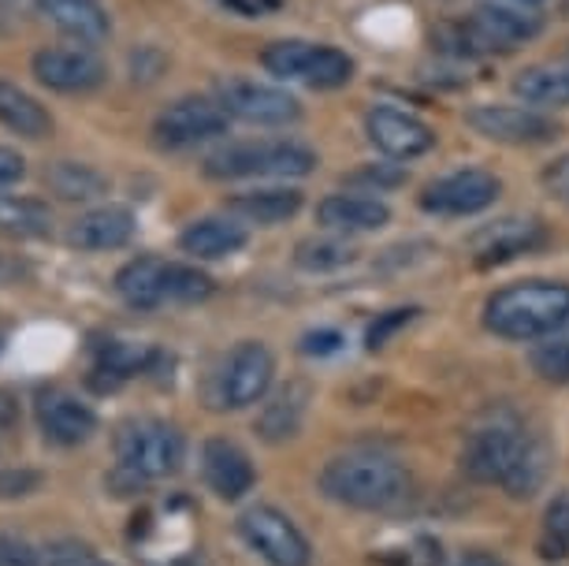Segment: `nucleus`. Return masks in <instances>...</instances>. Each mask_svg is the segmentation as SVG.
I'll list each match as a JSON object with an SVG mask.
<instances>
[{"label":"nucleus","mask_w":569,"mask_h":566,"mask_svg":"<svg viewBox=\"0 0 569 566\" xmlns=\"http://www.w3.org/2000/svg\"><path fill=\"white\" fill-rule=\"evenodd\" d=\"M461 463L469 477L502 485L518 499H529L543 480V447L525 433L513 414H491L485 425H477L466 440Z\"/></svg>","instance_id":"f257e3e1"},{"label":"nucleus","mask_w":569,"mask_h":566,"mask_svg":"<svg viewBox=\"0 0 569 566\" xmlns=\"http://www.w3.org/2000/svg\"><path fill=\"white\" fill-rule=\"evenodd\" d=\"M562 325H569V284L558 280L510 284L485 302V328L513 344H532Z\"/></svg>","instance_id":"f03ea898"},{"label":"nucleus","mask_w":569,"mask_h":566,"mask_svg":"<svg viewBox=\"0 0 569 566\" xmlns=\"http://www.w3.org/2000/svg\"><path fill=\"white\" fill-rule=\"evenodd\" d=\"M320 493L353 510H388L410 496V474L383 451H350L320 469Z\"/></svg>","instance_id":"7ed1b4c3"},{"label":"nucleus","mask_w":569,"mask_h":566,"mask_svg":"<svg viewBox=\"0 0 569 566\" xmlns=\"http://www.w3.org/2000/svg\"><path fill=\"white\" fill-rule=\"evenodd\" d=\"M317 168V153L302 142H234L206 157L209 179H302Z\"/></svg>","instance_id":"20e7f679"},{"label":"nucleus","mask_w":569,"mask_h":566,"mask_svg":"<svg viewBox=\"0 0 569 566\" xmlns=\"http://www.w3.org/2000/svg\"><path fill=\"white\" fill-rule=\"evenodd\" d=\"M540 16L510 4H480L461 27H450L447 38L458 57H485V52H510L540 34Z\"/></svg>","instance_id":"39448f33"},{"label":"nucleus","mask_w":569,"mask_h":566,"mask_svg":"<svg viewBox=\"0 0 569 566\" xmlns=\"http://www.w3.org/2000/svg\"><path fill=\"white\" fill-rule=\"evenodd\" d=\"M116 458L131 477H171L182 463V433L160 418H131L116 429Z\"/></svg>","instance_id":"423d86ee"},{"label":"nucleus","mask_w":569,"mask_h":566,"mask_svg":"<svg viewBox=\"0 0 569 566\" xmlns=\"http://www.w3.org/2000/svg\"><path fill=\"white\" fill-rule=\"evenodd\" d=\"M261 63L268 75L283 82H302L313 90H339L353 79V60L336 46H317V41H276L264 49Z\"/></svg>","instance_id":"0eeeda50"},{"label":"nucleus","mask_w":569,"mask_h":566,"mask_svg":"<svg viewBox=\"0 0 569 566\" xmlns=\"http://www.w3.org/2000/svg\"><path fill=\"white\" fill-rule=\"evenodd\" d=\"M239 533L268 566H309V559H313V548H309L306 533L279 507H268V504L250 507L239 518Z\"/></svg>","instance_id":"6e6552de"},{"label":"nucleus","mask_w":569,"mask_h":566,"mask_svg":"<svg viewBox=\"0 0 569 566\" xmlns=\"http://www.w3.org/2000/svg\"><path fill=\"white\" fill-rule=\"evenodd\" d=\"M272 373L276 358L272 350L257 339H246L223 358V366L217 373V407L242 410L264 399V391L272 388Z\"/></svg>","instance_id":"1a4fd4ad"},{"label":"nucleus","mask_w":569,"mask_h":566,"mask_svg":"<svg viewBox=\"0 0 569 566\" xmlns=\"http://www.w3.org/2000/svg\"><path fill=\"white\" fill-rule=\"evenodd\" d=\"M223 112L231 120L253 123V127H287L302 116V105H298L295 93L268 87V82H250V79H231L220 87Z\"/></svg>","instance_id":"9d476101"},{"label":"nucleus","mask_w":569,"mask_h":566,"mask_svg":"<svg viewBox=\"0 0 569 566\" xmlns=\"http://www.w3.org/2000/svg\"><path fill=\"white\" fill-rule=\"evenodd\" d=\"M34 79L41 87L57 90V93H93L109 79L101 57L90 46H49L38 49L34 60Z\"/></svg>","instance_id":"9b49d317"},{"label":"nucleus","mask_w":569,"mask_h":566,"mask_svg":"<svg viewBox=\"0 0 569 566\" xmlns=\"http://www.w3.org/2000/svg\"><path fill=\"white\" fill-rule=\"evenodd\" d=\"M228 120L231 116L223 112L220 101L179 98L157 116L153 135L164 149H190L198 142H209V138H220L223 131H228Z\"/></svg>","instance_id":"f8f14e48"},{"label":"nucleus","mask_w":569,"mask_h":566,"mask_svg":"<svg viewBox=\"0 0 569 566\" xmlns=\"http://www.w3.org/2000/svg\"><path fill=\"white\" fill-rule=\"evenodd\" d=\"M502 183L485 168H461L455 176H443L436 183L425 187L421 209L436 212V217H472V212H485L496 206Z\"/></svg>","instance_id":"ddd939ff"},{"label":"nucleus","mask_w":569,"mask_h":566,"mask_svg":"<svg viewBox=\"0 0 569 566\" xmlns=\"http://www.w3.org/2000/svg\"><path fill=\"white\" fill-rule=\"evenodd\" d=\"M365 131H369V142L380 149L383 157H395V160L421 157L436 146L432 127H428L421 116L395 109V105H376V109L365 116Z\"/></svg>","instance_id":"4468645a"},{"label":"nucleus","mask_w":569,"mask_h":566,"mask_svg":"<svg viewBox=\"0 0 569 566\" xmlns=\"http://www.w3.org/2000/svg\"><path fill=\"white\" fill-rule=\"evenodd\" d=\"M466 123L477 135L491 138V142H507V146H536V142H551L558 135V127L547 116L532 109H518V105H477L466 112Z\"/></svg>","instance_id":"2eb2a0df"},{"label":"nucleus","mask_w":569,"mask_h":566,"mask_svg":"<svg viewBox=\"0 0 569 566\" xmlns=\"http://www.w3.org/2000/svg\"><path fill=\"white\" fill-rule=\"evenodd\" d=\"M38 425L52 444L74 447L82 440H90V433L98 429V414H93L79 395H71L68 388H46L38 391Z\"/></svg>","instance_id":"dca6fc26"},{"label":"nucleus","mask_w":569,"mask_h":566,"mask_svg":"<svg viewBox=\"0 0 569 566\" xmlns=\"http://www.w3.org/2000/svg\"><path fill=\"white\" fill-rule=\"evenodd\" d=\"M201 474H206V485L217 493L220 499H242L253 488V463L250 455L242 451L239 444L223 440V436H212L201 447Z\"/></svg>","instance_id":"f3484780"},{"label":"nucleus","mask_w":569,"mask_h":566,"mask_svg":"<svg viewBox=\"0 0 569 566\" xmlns=\"http://www.w3.org/2000/svg\"><path fill=\"white\" fill-rule=\"evenodd\" d=\"M131 239H134V212L127 206H98V209L82 212L68 231L71 247L86 254L120 250Z\"/></svg>","instance_id":"a211bd4d"},{"label":"nucleus","mask_w":569,"mask_h":566,"mask_svg":"<svg viewBox=\"0 0 569 566\" xmlns=\"http://www.w3.org/2000/svg\"><path fill=\"white\" fill-rule=\"evenodd\" d=\"M41 16L49 19L60 34H68L74 46H101L109 38V12L98 0H38Z\"/></svg>","instance_id":"6ab92c4d"},{"label":"nucleus","mask_w":569,"mask_h":566,"mask_svg":"<svg viewBox=\"0 0 569 566\" xmlns=\"http://www.w3.org/2000/svg\"><path fill=\"white\" fill-rule=\"evenodd\" d=\"M317 220L336 235H365L388 228L391 209L380 198L365 195H331L317 206Z\"/></svg>","instance_id":"aec40b11"},{"label":"nucleus","mask_w":569,"mask_h":566,"mask_svg":"<svg viewBox=\"0 0 569 566\" xmlns=\"http://www.w3.org/2000/svg\"><path fill=\"white\" fill-rule=\"evenodd\" d=\"M246 242H250V231L242 228L239 220L231 217H206V220H194L187 231L179 235V247L182 254L198 261H220V258H231L239 254Z\"/></svg>","instance_id":"412c9836"},{"label":"nucleus","mask_w":569,"mask_h":566,"mask_svg":"<svg viewBox=\"0 0 569 566\" xmlns=\"http://www.w3.org/2000/svg\"><path fill=\"white\" fill-rule=\"evenodd\" d=\"M168 269L171 261L142 254L116 272V291L131 309H157L168 302Z\"/></svg>","instance_id":"4be33fe9"},{"label":"nucleus","mask_w":569,"mask_h":566,"mask_svg":"<svg viewBox=\"0 0 569 566\" xmlns=\"http://www.w3.org/2000/svg\"><path fill=\"white\" fill-rule=\"evenodd\" d=\"M298 209H302V190H295V187L239 190L234 198H228L231 217H239L246 224H261V228H272V224L291 220Z\"/></svg>","instance_id":"5701e85b"},{"label":"nucleus","mask_w":569,"mask_h":566,"mask_svg":"<svg viewBox=\"0 0 569 566\" xmlns=\"http://www.w3.org/2000/svg\"><path fill=\"white\" fill-rule=\"evenodd\" d=\"M0 123L19 138H30V142H41V138L52 135V116L46 105L8 79H0Z\"/></svg>","instance_id":"b1692460"},{"label":"nucleus","mask_w":569,"mask_h":566,"mask_svg":"<svg viewBox=\"0 0 569 566\" xmlns=\"http://www.w3.org/2000/svg\"><path fill=\"white\" fill-rule=\"evenodd\" d=\"M543 242V228L532 220H502L485 235H477V261L480 265H499L510 261L518 254H529L532 247Z\"/></svg>","instance_id":"393cba45"},{"label":"nucleus","mask_w":569,"mask_h":566,"mask_svg":"<svg viewBox=\"0 0 569 566\" xmlns=\"http://www.w3.org/2000/svg\"><path fill=\"white\" fill-rule=\"evenodd\" d=\"M49 231H52L49 201L27 195H0V235L27 242V239H46Z\"/></svg>","instance_id":"a878e982"},{"label":"nucleus","mask_w":569,"mask_h":566,"mask_svg":"<svg viewBox=\"0 0 569 566\" xmlns=\"http://www.w3.org/2000/svg\"><path fill=\"white\" fill-rule=\"evenodd\" d=\"M46 187L63 201H93L109 190V179L82 160H57L46 168Z\"/></svg>","instance_id":"bb28decb"},{"label":"nucleus","mask_w":569,"mask_h":566,"mask_svg":"<svg viewBox=\"0 0 569 566\" xmlns=\"http://www.w3.org/2000/svg\"><path fill=\"white\" fill-rule=\"evenodd\" d=\"M513 93L540 109H566L569 105V68H525L513 79Z\"/></svg>","instance_id":"cd10ccee"},{"label":"nucleus","mask_w":569,"mask_h":566,"mask_svg":"<svg viewBox=\"0 0 569 566\" xmlns=\"http://www.w3.org/2000/svg\"><path fill=\"white\" fill-rule=\"evenodd\" d=\"M302 414H306V391L302 388H283L272 403H264L261 418H257V433L268 444L291 440L302 429Z\"/></svg>","instance_id":"c85d7f7f"},{"label":"nucleus","mask_w":569,"mask_h":566,"mask_svg":"<svg viewBox=\"0 0 569 566\" xmlns=\"http://www.w3.org/2000/svg\"><path fill=\"white\" fill-rule=\"evenodd\" d=\"M157 355L146 347H134V344H123V339H109V344H101L98 350V369L93 373H104L109 377V388H116L120 380L134 377V373L149 369V361Z\"/></svg>","instance_id":"c756f323"},{"label":"nucleus","mask_w":569,"mask_h":566,"mask_svg":"<svg viewBox=\"0 0 569 566\" xmlns=\"http://www.w3.org/2000/svg\"><path fill=\"white\" fill-rule=\"evenodd\" d=\"M532 369L551 384H569V325L543 336L532 350Z\"/></svg>","instance_id":"7c9ffc66"},{"label":"nucleus","mask_w":569,"mask_h":566,"mask_svg":"<svg viewBox=\"0 0 569 566\" xmlns=\"http://www.w3.org/2000/svg\"><path fill=\"white\" fill-rule=\"evenodd\" d=\"M353 258H358V250H353L350 242H342V239H309L295 254V261L302 265L306 272L342 269V265H350Z\"/></svg>","instance_id":"2f4dec72"},{"label":"nucleus","mask_w":569,"mask_h":566,"mask_svg":"<svg viewBox=\"0 0 569 566\" xmlns=\"http://www.w3.org/2000/svg\"><path fill=\"white\" fill-rule=\"evenodd\" d=\"M569 555V496H555L540 529V559H566Z\"/></svg>","instance_id":"473e14b6"},{"label":"nucleus","mask_w":569,"mask_h":566,"mask_svg":"<svg viewBox=\"0 0 569 566\" xmlns=\"http://www.w3.org/2000/svg\"><path fill=\"white\" fill-rule=\"evenodd\" d=\"M212 295V280L190 265H171L168 269V302H206Z\"/></svg>","instance_id":"72a5a7b5"},{"label":"nucleus","mask_w":569,"mask_h":566,"mask_svg":"<svg viewBox=\"0 0 569 566\" xmlns=\"http://www.w3.org/2000/svg\"><path fill=\"white\" fill-rule=\"evenodd\" d=\"M383 566H439L443 563V548L428 537H417L410 548H399V552H383L380 555Z\"/></svg>","instance_id":"f704fd0d"},{"label":"nucleus","mask_w":569,"mask_h":566,"mask_svg":"<svg viewBox=\"0 0 569 566\" xmlns=\"http://www.w3.org/2000/svg\"><path fill=\"white\" fill-rule=\"evenodd\" d=\"M46 566H109V563H101L98 552H93L90 544L60 540V544H52V548H49Z\"/></svg>","instance_id":"c9c22d12"},{"label":"nucleus","mask_w":569,"mask_h":566,"mask_svg":"<svg viewBox=\"0 0 569 566\" xmlns=\"http://www.w3.org/2000/svg\"><path fill=\"white\" fill-rule=\"evenodd\" d=\"M413 317H417V309H391V314L376 317V325L369 328V336H365V344H369V350L383 347L395 332H399V328L410 325Z\"/></svg>","instance_id":"e433bc0d"},{"label":"nucleus","mask_w":569,"mask_h":566,"mask_svg":"<svg viewBox=\"0 0 569 566\" xmlns=\"http://www.w3.org/2000/svg\"><path fill=\"white\" fill-rule=\"evenodd\" d=\"M38 485H41V474H34V469H4V474H0V499L30 496Z\"/></svg>","instance_id":"4c0bfd02"},{"label":"nucleus","mask_w":569,"mask_h":566,"mask_svg":"<svg viewBox=\"0 0 569 566\" xmlns=\"http://www.w3.org/2000/svg\"><path fill=\"white\" fill-rule=\"evenodd\" d=\"M0 566H41V559L27 540L0 537Z\"/></svg>","instance_id":"58836bf2"},{"label":"nucleus","mask_w":569,"mask_h":566,"mask_svg":"<svg viewBox=\"0 0 569 566\" xmlns=\"http://www.w3.org/2000/svg\"><path fill=\"white\" fill-rule=\"evenodd\" d=\"M23 176H27V160H23V153H19V149H12V146H0V190L19 183Z\"/></svg>","instance_id":"ea45409f"},{"label":"nucleus","mask_w":569,"mask_h":566,"mask_svg":"<svg viewBox=\"0 0 569 566\" xmlns=\"http://www.w3.org/2000/svg\"><path fill=\"white\" fill-rule=\"evenodd\" d=\"M543 187L551 190L558 201H569V153L558 157L551 168L543 172Z\"/></svg>","instance_id":"a19ab883"},{"label":"nucleus","mask_w":569,"mask_h":566,"mask_svg":"<svg viewBox=\"0 0 569 566\" xmlns=\"http://www.w3.org/2000/svg\"><path fill=\"white\" fill-rule=\"evenodd\" d=\"M339 347H342V336L336 332V328H325V332H309L302 339L306 355H336Z\"/></svg>","instance_id":"79ce46f5"},{"label":"nucleus","mask_w":569,"mask_h":566,"mask_svg":"<svg viewBox=\"0 0 569 566\" xmlns=\"http://www.w3.org/2000/svg\"><path fill=\"white\" fill-rule=\"evenodd\" d=\"M19 418V403L8 391H0V429H12Z\"/></svg>","instance_id":"37998d69"},{"label":"nucleus","mask_w":569,"mask_h":566,"mask_svg":"<svg viewBox=\"0 0 569 566\" xmlns=\"http://www.w3.org/2000/svg\"><path fill=\"white\" fill-rule=\"evenodd\" d=\"M455 566H507L499 559V555H491V552H466Z\"/></svg>","instance_id":"c03bdc74"},{"label":"nucleus","mask_w":569,"mask_h":566,"mask_svg":"<svg viewBox=\"0 0 569 566\" xmlns=\"http://www.w3.org/2000/svg\"><path fill=\"white\" fill-rule=\"evenodd\" d=\"M521 4H540V0H521Z\"/></svg>","instance_id":"a18cd8bd"},{"label":"nucleus","mask_w":569,"mask_h":566,"mask_svg":"<svg viewBox=\"0 0 569 566\" xmlns=\"http://www.w3.org/2000/svg\"><path fill=\"white\" fill-rule=\"evenodd\" d=\"M0 344H4V336H0Z\"/></svg>","instance_id":"49530a36"}]
</instances>
